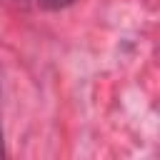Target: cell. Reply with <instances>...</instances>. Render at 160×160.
Masks as SVG:
<instances>
[{
    "label": "cell",
    "mask_w": 160,
    "mask_h": 160,
    "mask_svg": "<svg viewBox=\"0 0 160 160\" xmlns=\"http://www.w3.org/2000/svg\"><path fill=\"white\" fill-rule=\"evenodd\" d=\"M42 8H50V10H58V8H65V5H70V2H75V0H38Z\"/></svg>",
    "instance_id": "1"
},
{
    "label": "cell",
    "mask_w": 160,
    "mask_h": 160,
    "mask_svg": "<svg viewBox=\"0 0 160 160\" xmlns=\"http://www.w3.org/2000/svg\"><path fill=\"white\" fill-rule=\"evenodd\" d=\"M0 155H2V142H0Z\"/></svg>",
    "instance_id": "2"
}]
</instances>
